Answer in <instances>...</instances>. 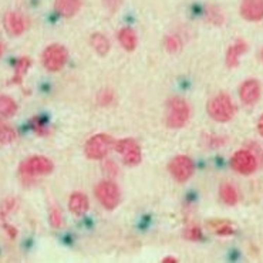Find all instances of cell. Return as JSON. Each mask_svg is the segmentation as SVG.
I'll return each instance as SVG.
<instances>
[{"label":"cell","instance_id":"cell-1","mask_svg":"<svg viewBox=\"0 0 263 263\" xmlns=\"http://www.w3.org/2000/svg\"><path fill=\"white\" fill-rule=\"evenodd\" d=\"M206 111H208V116L215 121L228 123L236 114V107L233 104L232 98L225 92H220L214 98H211V101L206 105Z\"/></svg>","mask_w":263,"mask_h":263},{"label":"cell","instance_id":"cell-2","mask_svg":"<svg viewBox=\"0 0 263 263\" xmlns=\"http://www.w3.org/2000/svg\"><path fill=\"white\" fill-rule=\"evenodd\" d=\"M190 104L181 97H172L166 103L165 123L170 128H182L190 121Z\"/></svg>","mask_w":263,"mask_h":263},{"label":"cell","instance_id":"cell-3","mask_svg":"<svg viewBox=\"0 0 263 263\" xmlns=\"http://www.w3.org/2000/svg\"><path fill=\"white\" fill-rule=\"evenodd\" d=\"M54 170V164L44 155H33L22 162L18 174L23 179H31L40 175H47Z\"/></svg>","mask_w":263,"mask_h":263},{"label":"cell","instance_id":"cell-4","mask_svg":"<svg viewBox=\"0 0 263 263\" xmlns=\"http://www.w3.org/2000/svg\"><path fill=\"white\" fill-rule=\"evenodd\" d=\"M116 141L114 138L108 134H96L92 135L91 138H88V141L84 145V154L88 159L92 161H98V159H104L108 153L111 151V148L114 147Z\"/></svg>","mask_w":263,"mask_h":263},{"label":"cell","instance_id":"cell-5","mask_svg":"<svg viewBox=\"0 0 263 263\" xmlns=\"http://www.w3.org/2000/svg\"><path fill=\"white\" fill-rule=\"evenodd\" d=\"M96 196H97L98 202L103 205V208L112 211L120 205L121 201V191L118 188V185L111 181V179H104L100 181L96 186Z\"/></svg>","mask_w":263,"mask_h":263},{"label":"cell","instance_id":"cell-6","mask_svg":"<svg viewBox=\"0 0 263 263\" xmlns=\"http://www.w3.org/2000/svg\"><path fill=\"white\" fill-rule=\"evenodd\" d=\"M67 59V50L62 44H50L42 54V63H43L44 68L51 71V73L60 71L66 66Z\"/></svg>","mask_w":263,"mask_h":263},{"label":"cell","instance_id":"cell-7","mask_svg":"<svg viewBox=\"0 0 263 263\" xmlns=\"http://www.w3.org/2000/svg\"><path fill=\"white\" fill-rule=\"evenodd\" d=\"M168 171L177 182L184 184L194 175L195 165H194V161L188 155H177L170 161Z\"/></svg>","mask_w":263,"mask_h":263},{"label":"cell","instance_id":"cell-8","mask_svg":"<svg viewBox=\"0 0 263 263\" xmlns=\"http://www.w3.org/2000/svg\"><path fill=\"white\" fill-rule=\"evenodd\" d=\"M259 159L251 149H239L231 158V166L235 172L240 175H251L257 170Z\"/></svg>","mask_w":263,"mask_h":263},{"label":"cell","instance_id":"cell-9","mask_svg":"<svg viewBox=\"0 0 263 263\" xmlns=\"http://www.w3.org/2000/svg\"><path fill=\"white\" fill-rule=\"evenodd\" d=\"M114 149L121 155L123 162L127 166H137L142 161V153L138 142L133 138H124L117 141Z\"/></svg>","mask_w":263,"mask_h":263},{"label":"cell","instance_id":"cell-10","mask_svg":"<svg viewBox=\"0 0 263 263\" xmlns=\"http://www.w3.org/2000/svg\"><path fill=\"white\" fill-rule=\"evenodd\" d=\"M239 98L245 105L256 104L260 98V84L255 79H249L242 83L239 87Z\"/></svg>","mask_w":263,"mask_h":263},{"label":"cell","instance_id":"cell-11","mask_svg":"<svg viewBox=\"0 0 263 263\" xmlns=\"http://www.w3.org/2000/svg\"><path fill=\"white\" fill-rule=\"evenodd\" d=\"M240 16L248 22H260L263 18V0H242Z\"/></svg>","mask_w":263,"mask_h":263},{"label":"cell","instance_id":"cell-12","mask_svg":"<svg viewBox=\"0 0 263 263\" xmlns=\"http://www.w3.org/2000/svg\"><path fill=\"white\" fill-rule=\"evenodd\" d=\"M3 25H5V29L10 36H20L22 33H25L27 22H26L25 16H22L20 13L9 12L5 16Z\"/></svg>","mask_w":263,"mask_h":263},{"label":"cell","instance_id":"cell-13","mask_svg":"<svg viewBox=\"0 0 263 263\" xmlns=\"http://www.w3.org/2000/svg\"><path fill=\"white\" fill-rule=\"evenodd\" d=\"M90 208V201L87 195L83 192H73L70 198H68V209L70 212L76 216H81V215L87 214V211Z\"/></svg>","mask_w":263,"mask_h":263},{"label":"cell","instance_id":"cell-14","mask_svg":"<svg viewBox=\"0 0 263 263\" xmlns=\"http://www.w3.org/2000/svg\"><path fill=\"white\" fill-rule=\"evenodd\" d=\"M83 0H54V10L62 17H73L81 9Z\"/></svg>","mask_w":263,"mask_h":263},{"label":"cell","instance_id":"cell-15","mask_svg":"<svg viewBox=\"0 0 263 263\" xmlns=\"http://www.w3.org/2000/svg\"><path fill=\"white\" fill-rule=\"evenodd\" d=\"M248 50V43L242 39H238L227 51V66L229 68H235L239 66V57Z\"/></svg>","mask_w":263,"mask_h":263},{"label":"cell","instance_id":"cell-16","mask_svg":"<svg viewBox=\"0 0 263 263\" xmlns=\"http://www.w3.org/2000/svg\"><path fill=\"white\" fill-rule=\"evenodd\" d=\"M208 229H211L212 232L219 235V236H231L235 232V228H233L232 222L225 219H212L209 220Z\"/></svg>","mask_w":263,"mask_h":263},{"label":"cell","instance_id":"cell-17","mask_svg":"<svg viewBox=\"0 0 263 263\" xmlns=\"http://www.w3.org/2000/svg\"><path fill=\"white\" fill-rule=\"evenodd\" d=\"M118 42L123 46V49H125L127 51H133L137 47V34L133 29L124 27L118 31Z\"/></svg>","mask_w":263,"mask_h":263},{"label":"cell","instance_id":"cell-18","mask_svg":"<svg viewBox=\"0 0 263 263\" xmlns=\"http://www.w3.org/2000/svg\"><path fill=\"white\" fill-rule=\"evenodd\" d=\"M90 43H91V47L98 55H107V53L110 51V40L101 33H94L90 37Z\"/></svg>","mask_w":263,"mask_h":263},{"label":"cell","instance_id":"cell-19","mask_svg":"<svg viewBox=\"0 0 263 263\" xmlns=\"http://www.w3.org/2000/svg\"><path fill=\"white\" fill-rule=\"evenodd\" d=\"M219 195H220V199L225 202L227 205H229V206H233V205H236V203H238V199H239L238 191H236V188H235L232 184H228V182H225V184L220 185Z\"/></svg>","mask_w":263,"mask_h":263},{"label":"cell","instance_id":"cell-20","mask_svg":"<svg viewBox=\"0 0 263 263\" xmlns=\"http://www.w3.org/2000/svg\"><path fill=\"white\" fill-rule=\"evenodd\" d=\"M17 112V104L9 96H0V118H9Z\"/></svg>","mask_w":263,"mask_h":263},{"label":"cell","instance_id":"cell-21","mask_svg":"<svg viewBox=\"0 0 263 263\" xmlns=\"http://www.w3.org/2000/svg\"><path fill=\"white\" fill-rule=\"evenodd\" d=\"M16 138H17L16 129L13 128L10 124H7L3 120H0V147H5V145L12 144Z\"/></svg>","mask_w":263,"mask_h":263},{"label":"cell","instance_id":"cell-22","mask_svg":"<svg viewBox=\"0 0 263 263\" xmlns=\"http://www.w3.org/2000/svg\"><path fill=\"white\" fill-rule=\"evenodd\" d=\"M30 59L29 57H20L16 63V67H14V76H13L12 83L14 84H18L22 81V77L25 76V73L29 70L30 67Z\"/></svg>","mask_w":263,"mask_h":263},{"label":"cell","instance_id":"cell-23","mask_svg":"<svg viewBox=\"0 0 263 263\" xmlns=\"http://www.w3.org/2000/svg\"><path fill=\"white\" fill-rule=\"evenodd\" d=\"M206 18H208L209 23L216 26H220L225 22V16L218 6L206 7Z\"/></svg>","mask_w":263,"mask_h":263},{"label":"cell","instance_id":"cell-24","mask_svg":"<svg viewBox=\"0 0 263 263\" xmlns=\"http://www.w3.org/2000/svg\"><path fill=\"white\" fill-rule=\"evenodd\" d=\"M164 46H165V49L170 53H178L179 50L182 49V42H181V39L177 34H170V36L165 37Z\"/></svg>","mask_w":263,"mask_h":263},{"label":"cell","instance_id":"cell-25","mask_svg":"<svg viewBox=\"0 0 263 263\" xmlns=\"http://www.w3.org/2000/svg\"><path fill=\"white\" fill-rule=\"evenodd\" d=\"M50 225L55 229H59V228L63 227V223H64V219H63V212L62 209L57 208V206H53V208L50 209Z\"/></svg>","mask_w":263,"mask_h":263},{"label":"cell","instance_id":"cell-26","mask_svg":"<svg viewBox=\"0 0 263 263\" xmlns=\"http://www.w3.org/2000/svg\"><path fill=\"white\" fill-rule=\"evenodd\" d=\"M184 238L188 239V240H199L202 238V229L199 225H190L186 227V229L184 231Z\"/></svg>","mask_w":263,"mask_h":263},{"label":"cell","instance_id":"cell-27","mask_svg":"<svg viewBox=\"0 0 263 263\" xmlns=\"http://www.w3.org/2000/svg\"><path fill=\"white\" fill-rule=\"evenodd\" d=\"M114 101V92L111 88H103L98 92V103L101 105H108Z\"/></svg>","mask_w":263,"mask_h":263},{"label":"cell","instance_id":"cell-28","mask_svg":"<svg viewBox=\"0 0 263 263\" xmlns=\"http://www.w3.org/2000/svg\"><path fill=\"white\" fill-rule=\"evenodd\" d=\"M103 168H104V172L108 175V177H116L118 175V166L114 161H111V159H107L104 161V164H103Z\"/></svg>","mask_w":263,"mask_h":263},{"label":"cell","instance_id":"cell-29","mask_svg":"<svg viewBox=\"0 0 263 263\" xmlns=\"http://www.w3.org/2000/svg\"><path fill=\"white\" fill-rule=\"evenodd\" d=\"M124 0H103V3H104V6L110 10V12H117L120 6L123 5Z\"/></svg>","mask_w":263,"mask_h":263},{"label":"cell","instance_id":"cell-30","mask_svg":"<svg viewBox=\"0 0 263 263\" xmlns=\"http://www.w3.org/2000/svg\"><path fill=\"white\" fill-rule=\"evenodd\" d=\"M33 128H34V131H36L37 134H40V135H44L46 133H47L46 125H44V123L42 121V118H39V117L33 120Z\"/></svg>","mask_w":263,"mask_h":263},{"label":"cell","instance_id":"cell-31","mask_svg":"<svg viewBox=\"0 0 263 263\" xmlns=\"http://www.w3.org/2000/svg\"><path fill=\"white\" fill-rule=\"evenodd\" d=\"M225 141L219 138V137H215V135H208V145L212 148H218L223 144Z\"/></svg>","mask_w":263,"mask_h":263},{"label":"cell","instance_id":"cell-32","mask_svg":"<svg viewBox=\"0 0 263 263\" xmlns=\"http://www.w3.org/2000/svg\"><path fill=\"white\" fill-rule=\"evenodd\" d=\"M14 208V199H7L6 202H3V209H2V216H6L12 209Z\"/></svg>","mask_w":263,"mask_h":263},{"label":"cell","instance_id":"cell-33","mask_svg":"<svg viewBox=\"0 0 263 263\" xmlns=\"http://www.w3.org/2000/svg\"><path fill=\"white\" fill-rule=\"evenodd\" d=\"M5 229H6L7 235L10 236V239L16 238V235H17V231H16L14 228L10 227V225H5Z\"/></svg>","mask_w":263,"mask_h":263},{"label":"cell","instance_id":"cell-34","mask_svg":"<svg viewBox=\"0 0 263 263\" xmlns=\"http://www.w3.org/2000/svg\"><path fill=\"white\" fill-rule=\"evenodd\" d=\"M257 131H259V134L263 137V116L259 118V121H257Z\"/></svg>","mask_w":263,"mask_h":263},{"label":"cell","instance_id":"cell-35","mask_svg":"<svg viewBox=\"0 0 263 263\" xmlns=\"http://www.w3.org/2000/svg\"><path fill=\"white\" fill-rule=\"evenodd\" d=\"M178 259L174 256H166L162 259V263H177Z\"/></svg>","mask_w":263,"mask_h":263},{"label":"cell","instance_id":"cell-36","mask_svg":"<svg viewBox=\"0 0 263 263\" xmlns=\"http://www.w3.org/2000/svg\"><path fill=\"white\" fill-rule=\"evenodd\" d=\"M3 51H5V46H3V43H0V57L3 54Z\"/></svg>","mask_w":263,"mask_h":263},{"label":"cell","instance_id":"cell-37","mask_svg":"<svg viewBox=\"0 0 263 263\" xmlns=\"http://www.w3.org/2000/svg\"><path fill=\"white\" fill-rule=\"evenodd\" d=\"M260 59H262V62H263V49H262V51H260Z\"/></svg>","mask_w":263,"mask_h":263}]
</instances>
